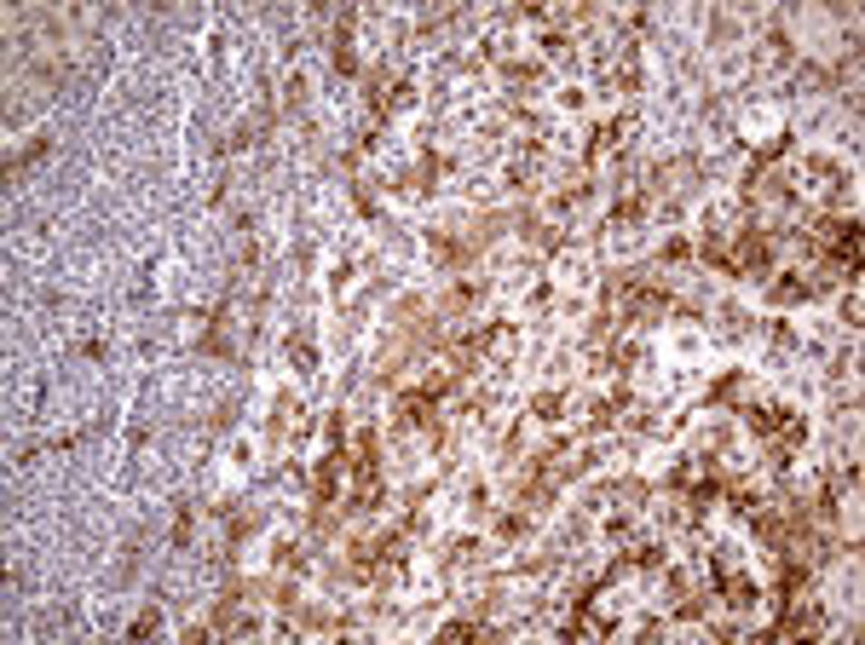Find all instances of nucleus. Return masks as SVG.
Segmentation results:
<instances>
[{"label":"nucleus","instance_id":"7ed1b4c3","mask_svg":"<svg viewBox=\"0 0 865 645\" xmlns=\"http://www.w3.org/2000/svg\"><path fill=\"white\" fill-rule=\"evenodd\" d=\"M623 133H629V121H606V128L594 133V145H589V156H594V162H606L611 150H623Z\"/></svg>","mask_w":865,"mask_h":645},{"label":"nucleus","instance_id":"39448f33","mask_svg":"<svg viewBox=\"0 0 865 645\" xmlns=\"http://www.w3.org/2000/svg\"><path fill=\"white\" fill-rule=\"evenodd\" d=\"M156 628H162V617H156V611H145V617H139V622H133V634H139V640H145V634H156Z\"/></svg>","mask_w":865,"mask_h":645},{"label":"nucleus","instance_id":"f03ea898","mask_svg":"<svg viewBox=\"0 0 865 645\" xmlns=\"http://www.w3.org/2000/svg\"><path fill=\"white\" fill-rule=\"evenodd\" d=\"M820 628H825L820 605H791V611H784V622H779V634H820Z\"/></svg>","mask_w":865,"mask_h":645},{"label":"nucleus","instance_id":"20e7f679","mask_svg":"<svg viewBox=\"0 0 865 645\" xmlns=\"http://www.w3.org/2000/svg\"><path fill=\"white\" fill-rule=\"evenodd\" d=\"M289 357H294V364H301V369L312 375V346H306V340H289Z\"/></svg>","mask_w":865,"mask_h":645},{"label":"nucleus","instance_id":"f257e3e1","mask_svg":"<svg viewBox=\"0 0 865 645\" xmlns=\"http://www.w3.org/2000/svg\"><path fill=\"white\" fill-rule=\"evenodd\" d=\"M375 496V432L358 438V507Z\"/></svg>","mask_w":865,"mask_h":645}]
</instances>
